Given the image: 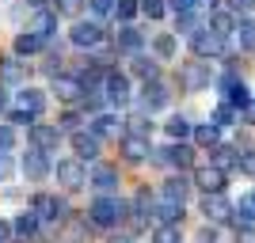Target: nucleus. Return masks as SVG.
<instances>
[{
    "label": "nucleus",
    "mask_w": 255,
    "mask_h": 243,
    "mask_svg": "<svg viewBox=\"0 0 255 243\" xmlns=\"http://www.w3.org/2000/svg\"><path fill=\"white\" fill-rule=\"evenodd\" d=\"M122 217H126V205H122L115 194H99V198L92 201V209H88V221L99 224V228H115Z\"/></svg>",
    "instance_id": "1"
},
{
    "label": "nucleus",
    "mask_w": 255,
    "mask_h": 243,
    "mask_svg": "<svg viewBox=\"0 0 255 243\" xmlns=\"http://www.w3.org/2000/svg\"><path fill=\"white\" fill-rule=\"evenodd\" d=\"M103 99L111 106H129V99H133V91H129V76L126 73H107V80H103Z\"/></svg>",
    "instance_id": "2"
},
{
    "label": "nucleus",
    "mask_w": 255,
    "mask_h": 243,
    "mask_svg": "<svg viewBox=\"0 0 255 243\" xmlns=\"http://www.w3.org/2000/svg\"><path fill=\"white\" fill-rule=\"evenodd\" d=\"M69 42H73L76 50H96V46L103 42V27H99L96 19H76L73 31H69Z\"/></svg>",
    "instance_id": "3"
},
{
    "label": "nucleus",
    "mask_w": 255,
    "mask_h": 243,
    "mask_svg": "<svg viewBox=\"0 0 255 243\" xmlns=\"http://www.w3.org/2000/svg\"><path fill=\"white\" fill-rule=\"evenodd\" d=\"M179 80H183V87H187V91H206V87H210V80H213L210 61H187V65L179 69Z\"/></svg>",
    "instance_id": "4"
},
{
    "label": "nucleus",
    "mask_w": 255,
    "mask_h": 243,
    "mask_svg": "<svg viewBox=\"0 0 255 243\" xmlns=\"http://www.w3.org/2000/svg\"><path fill=\"white\" fill-rule=\"evenodd\" d=\"M57 182H61L65 190H80V186H84L88 182V171H84V160H57Z\"/></svg>",
    "instance_id": "5"
},
{
    "label": "nucleus",
    "mask_w": 255,
    "mask_h": 243,
    "mask_svg": "<svg viewBox=\"0 0 255 243\" xmlns=\"http://www.w3.org/2000/svg\"><path fill=\"white\" fill-rule=\"evenodd\" d=\"M27 141H31V148H38V152H53V148L61 145V129L46 126V122H34V126L27 129Z\"/></svg>",
    "instance_id": "6"
},
{
    "label": "nucleus",
    "mask_w": 255,
    "mask_h": 243,
    "mask_svg": "<svg viewBox=\"0 0 255 243\" xmlns=\"http://www.w3.org/2000/svg\"><path fill=\"white\" fill-rule=\"evenodd\" d=\"M31 213L38 221H61L65 213H69V205H65L57 194H38V198L31 201Z\"/></svg>",
    "instance_id": "7"
},
{
    "label": "nucleus",
    "mask_w": 255,
    "mask_h": 243,
    "mask_svg": "<svg viewBox=\"0 0 255 243\" xmlns=\"http://www.w3.org/2000/svg\"><path fill=\"white\" fill-rule=\"evenodd\" d=\"M191 50L198 53V57H217V53H225V38H217L210 27H198V31L191 34Z\"/></svg>",
    "instance_id": "8"
},
{
    "label": "nucleus",
    "mask_w": 255,
    "mask_h": 243,
    "mask_svg": "<svg viewBox=\"0 0 255 243\" xmlns=\"http://www.w3.org/2000/svg\"><path fill=\"white\" fill-rule=\"evenodd\" d=\"M50 91L61 99V103H80V99H84V84H80V76H65V73L53 76Z\"/></svg>",
    "instance_id": "9"
},
{
    "label": "nucleus",
    "mask_w": 255,
    "mask_h": 243,
    "mask_svg": "<svg viewBox=\"0 0 255 243\" xmlns=\"http://www.w3.org/2000/svg\"><path fill=\"white\" fill-rule=\"evenodd\" d=\"M198 209H202V217H206V221H213V224L233 217V205H229L225 194H202V205H198Z\"/></svg>",
    "instance_id": "10"
},
{
    "label": "nucleus",
    "mask_w": 255,
    "mask_h": 243,
    "mask_svg": "<svg viewBox=\"0 0 255 243\" xmlns=\"http://www.w3.org/2000/svg\"><path fill=\"white\" fill-rule=\"evenodd\" d=\"M69 141H73L76 160H96L99 156V137L92 129H76V133H69Z\"/></svg>",
    "instance_id": "11"
},
{
    "label": "nucleus",
    "mask_w": 255,
    "mask_h": 243,
    "mask_svg": "<svg viewBox=\"0 0 255 243\" xmlns=\"http://www.w3.org/2000/svg\"><path fill=\"white\" fill-rule=\"evenodd\" d=\"M194 186H202L206 194H225V171L213 167V163H206V167L194 171Z\"/></svg>",
    "instance_id": "12"
},
{
    "label": "nucleus",
    "mask_w": 255,
    "mask_h": 243,
    "mask_svg": "<svg viewBox=\"0 0 255 243\" xmlns=\"http://www.w3.org/2000/svg\"><path fill=\"white\" fill-rule=\"evenodd\" d=\"M0 84H4V87L27 84V61H19V57H4V61H0Z\"/></svg>",
    "instance_id": "13"
},
{
    "label": "nucleus",
    "mask_w": 255,
    "mask_h": 243,
    "mask_svg": "<svg viewBox=\"0 0 255 243\" xmlns=\"http://www.w3.org/2000/svg\"><path fill=\"white\" fill-rule=\"evenodd\" d=\"M160 163H171V167H191V160H194V152H191V148H187V145H183V141H171V145H164V148H160Z\"/></svg>",
    "instance_id": "14"
},
{
    "label": "nucleus",
    "mask_w": 255,
    "mask_h": 243,
    "mask_svg": "<svg viewBox=\"0 0 255 243\" xmlns=\"http://www.w3.org/2000/svg\"><path fill=\"white\" fill-rule=\"evenodd\" d=\"M115 46L122 53H141V46H145V34L137 31V27H129V23H122L115 31Z\"/></svg>",
    "instance_id": "15"
},
{
    "label": "nucleus",
    "mask_w": 255,
    "mask_h": 243,
    "mask_svg": "<svg viewBox=\"0 0 255 243\" xmlns=\"http://www.w3.org/2000/svg\"><path fill=\"white\" fill-rule=\"evenodd\" d=\"M23 175H27V179H46V175H50V160H46V152H38V148H31V152H27V156H23Z\"/></svg>",
    "instance_id": "16"
},
{
    "label": "nucleus",
    "mask_w": 255,
    "mask_h": 243,
    "mask_svg": "<svg viewBox=\"0 0 255 243\" xmlns=\"http://www.w3.org/2000/svg\"><path fill=\"white\" fill-rule=\"evenodd\" d=\"M141 99H145V110H160V106H168L171 91H168V84H160V80H149V84L141 87Z\"/></svg>",
    "instance_id": "17"
},
{
    "label": "nucleus",
    "mask_w": 255,
    "mask_h": 243,
    "mask_svg": "<svg viewBox=\"0 0 255 243\" xmlns=\"http://www.w3.org/2000/svg\"><path fill=\"white\" fill-rule=\"evenodd\" d=\"M92 186H96V190H103V194H111L118 186V167H111V163H96V167H92Z\"/></svg>",
    "instance_id": "18"
},
{
    "label": "nucleus",
    "mask_w": 255,
    "mask_h": 243,
    "mask_svg": "<svg viewBox=\"0 0 255 243\" xmlns=\"http://www.w3.org/2000/svg\"><path fill=\"white\" fill-rule=\"evenodd\" d=\"M152 213H156L160 224H179L183 221V205L179 201H168V198H152Z\"/></svg>",
    "instance_id": "19"
},
{
    "label": "nucleus",
    "mask_w": 255,
    "mask_h": 243,
    "mask_svg": "<svg viewBox=\"0 0 255 243\" xmlns=\"http://www.w3.org/2000/svg\"><path fill=\"white\" fill-rule=\"evenodd\" d=\"M122 152H126L129 163H141V160L152 152V145H149V137H133V133H126V137H122Z\"/></svg>",
    "instance_id": "20"
},
{
    "label": "nucleus",
    "mask_w": 255,
    "mask_h": 243,
    "mask_svg": "<svg viewBox=\"0 0 255 243\" xmlns=\"http://www.w3.org/2000/svg\"><path fill=\"white\" fill-rule=\"evenodd\" d=\"M187 194H191V182L183 179V175H171V179H164V186H160V198H168V201H187Z\"/></svg>",
    "instance_id": "21"
},
{
    "label": "nucleus",
    "mask_w": 255,
    "mask_h": 243,
    "mask_svg": "<svg viewBox=\"0 0 255 243\" xmlns=\"http://www.w3.org/2000/svg\"><path fill=\"white\" fill-rule=\"evenodd\" d=\"M57 31V11H46V8H38L34 11V19H31V34H38V38H50V34Z\"/></svg>",
    "instance_id": "22"
},
{
    "label": "nucleus",
    "mask_w": 255,
    "mask_h": 243,
    "mask_svg": "<svg viewBox=\"0 0 255 243\" xmlns=\"http://www.w3.org/2000/svg\"><path fill=\"white\" fill-rule=\"evenodd\" d=\"M206 27H210V31L217 34V38H229V34L236 31V15H233V11H210Z\"/></svg>",
    "instance_id": "23"
},
{
    "label": "nucleus",
    "mask_w": 255,
    "mask_h": 243,
    "mask_svg": "<svg viewBox=\"0 0 255 243\" xmlns=\"http://www.w3.org/2000/svg\"><path fill=\"white\" fill-rule=\"evenodd\" d=\"M129 73L141 76V80L149 84V80H160V65L152 61V57H145V53H133V65H129Z\"/></svg>",
    "instance_id": "24"
},
{
    "label": "nucleus",
    "mask_w": 255,
    "mask_h": 243,
    "mask_svg": "<svg viewBox=\"0 0 255 243\" xmlns=\"http://www.w3.org/2000/svg\"><path fill=\"white\" fill-rule=\"evenodd\" d=\"M19 106L27 110V114H34V118H38V114L46 110V95L38 91V87H23V91H19Z\"/></svg>",
    "instance_id": "25"
},
{
    "label": "nucleus",
    "mask_w": 255,
    "mask_h": 243,
    "mask_svg": "<svg viewBox=\"0 0 255 243\" xmlns=\"http://www.w3.org/2000/svg\"><path fill=\"white\" fill-rule=\"evenodd\" d=\"M210 152H213V167H221V171L236 167V160H240V148H233V145H213Z\"/></svg>",
    "instance_id": "26"
},
{
    "label": "nucleus",
    "mask_w": 255,
    "mask_h": 243,
    "mask_svg": "<svg viewBox=\"0 0 255 243\" xmlns=\"http://www.w3.org/2000/svg\"><path fill=\"white\" fill-rule=\"evenodd\" d=\"M118 129H122L118 114H96L92 118V133H96V137H115Z\"/></svg>",
    "instance_id": "27"
},
{
    "label": "nucleus",
    "mask_w": 255,
    "mask_h": 243,
    "mask_svg": "<svg viewBox=\"0 0 255 243\" xmlns=\"http://www.w3.org/2000/svg\"><path fill=\"white\" fill-rule=\"evenodd\" d=\"M191 137H194V145H198V148H213V145H221V129L213 126V122H210V126H194Z\"/></svg>",
    "instance_id": "28"
},
{
    "label": "nucleus",
    "mask_w": 255,
    "mask_h": 243,
    "mask_svg": "<svg viewBox=\"0 0 255 243\" xmlns=\"http://www.w3.org/2000/svg\"><path fill=\"white\" fill-rule=\"evenodd\" d=\"M38 50H46V42L38 38V34H15V57H31V53H38Z\"/></svg>",
    "instance_id": "29"
},
{
    "label": "nucleus",
    "mask_w": 255,
    "mask_h": 243,
    "mask_svg": "<svg viewBox=\"0 0 255 243\" xmlns=\"http://www.w3.org/2000/svg\"><path fill=\"white\" fill-rule=\"evenodd\" d=\"M248 221H255V194H248V198H240V205H233V224L236 228H240V224L248 228Z\"/></svg>",
    "instance_id": "30"
},
{
    "label": "nucleus",
    "mask_w": 255,
    "mask_h": 243,
    "mask_svg": "<svg viewBox=\"0 0 255 243\" xmlns=\"http://www.w3.org/2000/svg\"><path fill=\"white\" fill-rule=\"evenodd\" d=\"M11 232L15 236H34L38 232V217H34V213H19V217L11 221Z\"/></svg>",
    "instance_id": "31"
},
{
    "label": "nucleus",
    "mask_w": 255,
    "mask_h": 243,
    "mask_svg": "<svg viewBox=\"0 0 255 243\" xmlns=\"http://www.w3.org/2000/svg\"><path fill=\"white\" fill-rule=\"evenodd\" d=\"M164 129H168V137L171 141H187V137H191V122H187V118H179V114H175V118H171V122H168V126H164Z\"/></svg>",
    "instance_id": "32"
},
{
    "label": "nucleus",
    "mask_w": 255,
    "mask_h": 243,
    "mask_svg": "<svg viewBox=\"0 0 255 243\" xmlns=\"http://www.w3.org/2000/svg\"><path fill=\"white\" fill-rule=\"evenodd\" d=\"M225 95H229V106H244L248 99H252V91H248V84H244V80H236V84H229V87H225Z\"/></svg>",
    "instance_id": "33"
},
{
    "label": "nucleus",
    "mask_w": 255,
    "mask_h": 243,
    "mask_svg": "<svg viewBox=\"0 0 255 243\" xmlns=\"http://www.w3.org/2000/svg\"><path fill=\"white\" fill-rule=\"evenodd\" d=\"M152 243H183L179 224H160L156 232H152Z\"/></svg>",
    "instance_id": "34"
},
{
    "label": "nucleus",
    "mask_w": 255,
    "mask_h": 243,
    "mask_svg": "<svg viewBox=\"0 0 255 243\" xmlns=\"http://www.w3.org/2000/svg\"><path fill=\"white\" fill-rule=\"evenodd\" d=\"M175 31H179V34H194V31H198V15H194V8L191 11H175Z\"/></svg>",
    "instance_id": "35"
},
{
    "label": "nucleus",
    "mask_w": 255,
    "mask_h": 243,
    "mask_svg": "<svg viewBox=\"0 0 255 243\" xmlns=\"http://www.w3.org/2000/svg\"><path fill=\"white\" fill-rule=\"evenodd\" d=\"M236 118H240V110H236V106H229V103H221L217 110H213V126H217V129H221V126H233Z\"/></svg>",
    "instance_id": "36"
},
{
    "label": "nucleus",
    "mask_w": 255,
    "mask_h": 243,
    "mask_svg": "<svg viewBox=\"0 0 255 243\" xmlns=\"http://www.w3.org/2000/svg\"><path fill=\"white\" fill-rule=\"evenodd\" d=\"M236 31H240V46L252 50V46H255V19H248V15H244V19L236 23Z\"/></svg>",
    "instance_id": "37"
},
{
    "label": "nucleus",
    "mask_w": 255,
    "mask_h": 243,
    "mask_svg": "<svg viewBox=\"0 0 255 243\" xmlns=\"http://www.w3.org/2000/svg\"><path fill=\"white\" fill-rule=\"evenodd\" d=\"M137 0H115V19H122V23H129L133 15H137Z\"/></svg>",
    "instance_id": "38"
},
{
    "label": "nucleus",
    "mask_w": 255,
    "mask_h": 243,
    "mask_svg": "<svg viewBox=\"0 0 255 243\" xmlns=\"http://www.w3.org/2000/svg\"><path fill=\"white\" fill-rule=\"evenodd\" d=\"M152 50H156V57H175V34H160L156 42H152Z\"/></svg>",
    "instance_id": "39"
},
{
    "label": "nucleus",
    "mask_w": 255,
    "mask_h": 243,
    "mask_svg": "<svg viewBox=\"0 0 255 243\" xmlns=\"http://www.w3.org/2000/svg\"><path fill=\"white\" fill-rule=\"evenodd\" d=\"M129 133H133V137H149V133H152L149 114H133V118H129Z\"/></svg>",
    "instance_id": "40"
},
{
    "label": "nucleus",
    "mask_w": 255,
    "mask_h": 243,
    "mask_svg": "<svg viewBox=\"0 0 255 243\" xmlns=\"http://www.w3.org/2000/svg\"><path fill=\"white\" fill-rule=\"evenodd\" d=\"M80 8H84V0H53L57 15H80Z\"/></svg>",
    "instance_id": "41"
},
{
    "label": "nucleus",
    "mask_w": 255,
    "mask_h": 243,
    "mask_svg": "<svg viewBox=\"0 0 255 243\" xmlns=\"http://www.w3.org/2000/svg\"><path fill=\"white\" fill-rule=\"evenodd\" d=\"M80 122H84V118L76 114V110H69V114H61V122H57V129H61V133H76V129H80Z\"/></svg>",
    "instance_id": "42"
},
{
    "label": "nucleus",
    "mask_w": 255,
    "mask_h": 243,
    "mask_svg": "<svg viewBox=\"0 0 255 243\" xmlns=\"http://www.w3.org/2000/svg\"><path fill=\"white\" fill-rule=\"evenodd\" d=\"M137 8L145 11V15H149V19H160V15H164V0H141Z\"/></svg>",
    "instance_id": "43"
},
{
    "label": "nucleus",
    "mask_w": 255,
    "mask_h": 243,
    "mask_svg": "<svg viewBox=\"0 0 255 243\" xmlns=\"http://www.w3.org/2000/svg\"><path fill=\"white\" fill-rule=\"evenodd\" d=\"M8 122H15V126H27V129H31V126H34V114H27L23 106H15V110L8 114Z\"/></svg>",
    "instance_id": "44"
},
{
    "label": "nucleus",
    "mask_w": 255,
    "mask_h": 243,
    "mask_svg": "<svg viewBox=\"0 0 255 243\" xmlns=\"http://www.w3.org/2000/svg\"><path fill=\"white\" fill-rule=\"evenodd\" d=\"M236 167L244 171V175H252V179H255V152H240V160H236Z\"/></svg>",
    "instance_id": "45"
},
{
    "label": "nucleus",
    "mask_w": 255,
    "mask_h": 243,
    "mask_svg": "<svg viewBox=\"0 0 255 243\" xmlns=\"http://www.w3.org/2000/svg\"><path fill=\"white\" fill-rule=\"evenodd\" d=\"M8 148H15V129L0 126V152H8Z\"/></svg>",
    "instance_id": "46"
},
{
    "label": "nucleus",
    "mask_w": 255,
    "mask_h": 243,
    "mask_svg": "<svg viewBox=\"0 0 255 243\" xmlns=\"http://www.w3.org/2000/svg\"><path fill=\"white\" fill-rule=\"evenodd\" d=\"M11 171H15L11 156H8V152H0V182H8V179H11Z\"/></svg>",
    "instance_id": "47"
},
{
    "label": "nucleus",
    "mask_w": 255,
    "mask_h": 243,
    "mask_svg": "<svg viewBox=\"0 0 255 243\" xmlns=\"http://www.w3.org/2000/svg\"><path fill=\"white\" fill-rule=\"evenodd\" d=\"M92 11L96 15H115V0H92Z\"/></svg>",
    "instance_id": "48"
},
{
    "label": "nucleus",
    "mask_w": 255,
    "mask_h": 243,
    "mask_svg": "<svg viewBox=\"0 0 255 243\" xmlns=\"http://www.w3.org/2000/svg\"><path fill=\"white\" fill-rule=\"evenodd\" d=\"M240 122H248V126H255V99H248V103L240 106Z\"/></svg>",
    "instance_id": "49"
},
{
    "label": "nucleus",
    "mask_w": 255,
    "mask_h": 243,
    "mask_svg": "<svg viewBox=\"0 0 255 243\" xmlns=\"http://www.w3.org/2000/svg\"><path fill=\"white\" fill-rule=\"evenodd\" d=\"M236 243H255V228H236Z\"/></svg>",
    "instance_id": "50"
},
{
    "label": "nucleus",
    "mask_w": 255,
    "mask_h": 243,
    "mask_svg": "<svg viewBox=\"0 0 255 243\" xmlns=\"http://www.w3.org/2000/svg\"><path fill=\"white\" fill-rule=\"evenodd\" d=\"M11 236H15L11 232V221H0V243H11Z\"/></svg>",
    "instance_id": "51"
},
{
    "label": "nucleus",
    "mask_w": 255,
    "mask_h": 243,
    "mask_svg": "<svg viewBox=\"0 0 255 243\" xmlns=\"http://www.w3.org/2000/svg\"><path fill=\"white\" fill-rule=\"evenodd\" d=\"M171 4V11H191L194 8V0H168Z\"/></svg>",
    "instance_id": "52"
},
{
    "label": "nucleus",
    "mask_w": 255,
    "mask_h": 243,
    "mask_svg": "<svg viewBox=\"0 0 255 243\" xmlns=\"http://www.w3.org/2000/svg\"><path fill=\"white\" fill-rule=\"evenodd\" d=\"M255 0H229V11H248Z\"/></svg>",
    "instance_id": "53"
},
{
    "label": "nucleus",
    "mask_w": 255,
    "mask_h": 243,
    "mask_svg": "<svg viewBox=\"0 0 255 243\" xmlns=\"http://www.w3.org/2000/svg\"><path fill=\"white\" fill-rule=\"evenodd\" d=\"M4 110H8V87L0 84V114H4Z\"/></svg>",
    "instance_id": "54"
},
{
    "label": "nucleus",
    "mask_w": 255,
    "mask_h": 243,
    "mask_svg": "<svg viewBox=\"0 0 255 243\" xmlns=\"http://www.w3.org/2000/svg\"><path fill=\"white\" fill-rule=\"evenodd\" d=\"M194 8H210L213 11V8H217V0H194Z\"/></svg>",
    "instance_id": "55"
},
{
    "label": "nucleus",
    "mask_w": 255,
    "mask_h": 243,
    "mask_svg": "<svg viewBox=\"0 0 255 243\" xmlns=\"http://www.w3.org/2000/svg\"><path fill=\"white\" fill-rule=\"evenodd\" d=\"M107 243H133V240H129V236H111Z\"/></svg>",
    "instance_id": "56"
},
{
    "label": "nucleus",
    "mask_w": 255,
    "mask_h": 243,
    "mask_svg": "<svg viewBox=\"0 0 255 243\" xmlns=\"http://www.w3.org/2000/svg\"><path fill=\"white\" fill-rule=\"evenodd\" d=\"M27 4H31L34 11H38V8H46V0H27Z\"/></svg>",
    "instance_id": "57"
}]
</instances>
